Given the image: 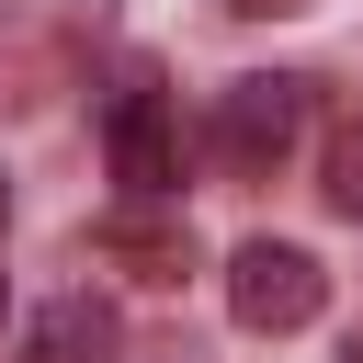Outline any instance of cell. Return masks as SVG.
<instances>
[{
  "instance_id": "6da1fadb",
  "label": "cell",
  "mask_w": 363,
  "mask_h": 363,
  "mask_svg": "<svg viewBox=\"0 0 363 363\" xmlns=\"http://www.w3.org/2000/svg\"><path fill=\"white\" fill-rule=\"evenodd\" d=\"M102 159H113L125 204H170L182 193V113H170V91L147 68H125L102 91Z\"/></svg>"
},
{
  "instance_id": "9c48e42d",
  "label": "cell",
  "mask_w": 363,
  "mask_h": 363,
  "mask_svg": "<svg viewBox=\"0 0 363 363\" xmlns=\"http://www.w3.org/2000/svg\"><path fill=\"white\" fill-rule=\"evenodd\" d=\"M0 318H11V284H0Z\"/></svg>"
},
{
  "instance_id": "ba28073f",
  "label": "cell",
  "mask_w": 363,
  "mask_h": 363,
  "mask_svg": "<svg viewBox=\"0 0 363 363\" xmlns=\"http://www.w3.org/2000/svg\"><path fill=\"white\" fill-rule=\"evenodd\" d=\"M0 227H11V182H0Z\"/></svg>"
},
{
  "instance_id": "277c9868",
  "label": "cell",
  "mask_w": 363,
  "mask_h": 363,
  "mask_svg": "<svg viewBox=\"0 0 363 363\" xmlns=\"http://www.w3.org/2000/svg\"><path fill=\"white\" fill-rule=\"evenodd\" d=\"M91 250H102V261H125L136 284H182V272H193V227H182V216H147V204L102 216V227H91Z\"/></svg>"
},
{
  "instance_id": "3957f363",
  "label": "cell",
  "mask_w": 363,
  "mask_h": 363,
  "mask_svg": "<svg viewBox=\"0 0 363 363\" xmlns=\"http://www.w3.org/2000/svg\"><path fill=\"white\" fill-rule=\"evenodd\" d=\"M318 306H329L318 250H295V238H250V250H227V318H238V329L284 340V329H306Z\"/></svg>"
},
{
  "instance_id": "5b68a950",
  "label": "cell",
  "mask_w": 363,
  "mask_h": 363,
  "mask_svg": "<svg viewBox=\"0 0 363 363\" xmlns=\"http://www.w3.org/2000/svg\"><path fill=\"white\" fill-rule=\"evenodd\" d=\"M113 340H125V318H113V306H102L91 284H68V295H57L45 318H34V363H102Z\"/></svg>"
},
{
  "instance_id": "8992f818",
  "label": "cell",
  "mask_w": 363,
  "mask_h": 363,
  "mask_svg": "<svg viewBox=\"0 0 363 363\" xmlns=\"http://www.w3.org/2000/svg\"><path fill=\"white\" fill-rule=\"evenodd\" d=\"M329 204L363 216V125H329Z\"/></svg>"
},
{
  "instance_id": "52a82bcc",
  "label": "cell",
  "mask_w": 363,
  "mask_h": 363,
  "mask_svg": "<svg viewBox=\"0 0 363 363\" xmlns=\"http://www.w3.org/2000/svg\"><path fill=\"white\" fill-rule=\"evenodd\" d=\"M238 23H284V11H318V0H227Z\"/></svg>"
},
{
  "instance_id": "7a4b0ae2",
  "label": "cell",
  "mask_w": 363,
  "mask_h": 363,
  "mask_svg": "<svg viewBox=\"0 0 363 363\" xmlns=\"http://www.w3.org/2000/svg\"><path fill=\"white\" fill-rule=\"evenodd\" d=\"M295 136H306V79H227V91H216L204 147H216L227 182H272V170L295 159Z\"/></svg>"
}]
</instances>
